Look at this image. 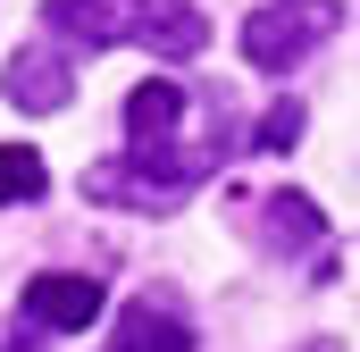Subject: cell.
I'll use <instances>...</instances> for the list:
<instances>
[{"label": "cell", "instance_id": "obj_1", "mask_svg": "<svg viewBox=\"0 0 360 352\" xmlns=\"http://www.w3.org/2000/svg\"><path fill=\"white\" fill-rule=\"evenodd\" d=\"M59 51H109V42H143L160 59H193L210 42V17L193 0H51L42 8Z\"/></svg>", "mask_w": 360, "mask_h": 352}, {"label": "cell", "instance_id": "obj_9", "mask_svg": "<svg viewBox=\"0 0 360 352\" xmlns=\"http://www.w3.org/2000/svg\"><path fill=\"white\" fill-rule=\"evenodd\" d=\"M8 352H42V336H34V327H25V336H8Z\"/></svg>", "mask_w": 360, "mask_h": 352}, {"label": "cell", "instance_id": "obj_7", "mask_svg": "<svg viewBox=\"0 0 360 352\" xmlns=\"http://www.w3.org/2000/svg\"><path fill=\"white\" fill-rule=\"evenodd\" d=\"M42 193H51L42 151H25V143H0V201H42Z\"/></svg>", "mask_w": 360, "mask_h": 352}, {"label": "cell", "instance_id": "obj_5", "mask_svg": "<svg viewBox=\"0 0 360 352\" xmlns=\"http://www.w3.org/2000/svg\"><path fill=\"white\" fill-rule=\"evenodd\" d=\"M109 352H201V336L168 294H134L117 310V327H109Z\"/></svg>", "mask_w": 360, "mask_h": 352}, {"label": "cell", "instance_id": "obj_4", "mask_svg": "<svg viewBox=\"0 0 360 352\" xmlns=\"http://www.w3.org/2000/svg\"><path fill=\"white\" fill-rule=\"evenodd\" d=\"M0 92L17 101V109H68V92H76V59L59 51V42H25L8 68H0Z\"/></svg>", "mask_w": 360, "mask_h": 352}, {"label": "cell", "instance_id": "obj_8", "mask_svg": "<svg viewBox=\"0 0 360 352\" xmlns=\"http://www.w3.org/2000/svg\"><path fill=\"white\" fill-rule=\"evenodd\" d=\"M293 134H302V101H276L269 118H260V126H252V151H285V143H293Z\"/></svg>", "mask_w": 360, "mask_h": 352}, {"label": "cell", "instance_id": "obj_10", "mask_svg": "<svg viewBox=\"0 0 360 352\" xmlns=\"http://www.w3.org/2000/svg\"><path fill=\"white\" fill-rule=\"evenodd\" d=\"M302 352H344V344H302Z\"/></svg>", "mask_w": 360, "mask_h": 352}, {"label": "cell", "instance_id": "obj_3", "mask_svg": "<svg viewBox=\"0 0 360 352\" xmlns=\"http://www.w3.org/2000/svg\"><path fill=\"white\" fill-rule=\"evenodd\" d=\"M101 319V277H76V268H42L25 285V327L34 336H84Z\"/></svg>", "mask_w": 360, "mask_h": 352}, {"label": "cell", "instance_id": "obj_2", "mask_svg": "<svg viewBox=\"0 0 360 352\" xmlns=\"http://www.w3.org/2000/svg\"><path fill=\"white\" fill-rule=\"evenodd\" d=\"M335 25H344L335 0H269V8L243 17V59L260 76H293L319 42H335Z\"/></svg>", "mask_w": 360, "mask_h": 352}, {"label": "cell", "instance_id": "obj_6", "mask_svg": "<svg viewBox=\"0 0 360 352\" xmlns=\"http://www.w3.org/2000/svg\"><path fill=\"white\" fill-rule=\"evenodd\" d=\"M252 218H260V244H269V252L319 244V201H310V193H269V201H252Z\"/></svg>", "mask_w": 360, "mask_h": 352}]
</instances>
